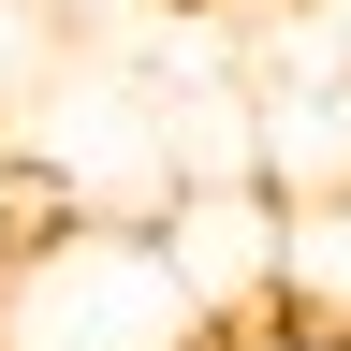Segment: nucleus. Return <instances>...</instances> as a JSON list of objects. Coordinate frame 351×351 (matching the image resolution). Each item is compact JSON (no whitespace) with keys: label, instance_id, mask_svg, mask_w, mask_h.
Wrapping results in <instances>:
<instances>
[{"label":"nucleus","instance_id":"obj_1","mask_svg":"<svg viewBox=\"0 0 351 351\" xmlns=\"http://www.w3.org/2000/svg\"><path fill=\"white\" fill-rule=\"evenodd\" d=\"M0 351H205V293L161 219L44 205L0 249Z\"/></svg>","mask_w":351,"mask_h":351},{"label":"nucleus","instance_id":"obj_2","mask_svg":"<svg viewBox=\"0 0 351 351\" xmlns=\"http://www.w3.org/2000/svg\"><path fill=\"white\" fill-rule=\"evenodd\" d=\"M263 293H293V307H322V322H351V176L278 205V278H263Z\"/></svg>","mask_w":351,"mask_h":351},{"label":"nucleus","instance_id":"obj_3","mask_svg":"<svg viewBox=\"0 0 351 351\" xmlns=\"http://www.w3.org/2000/svg\"><path fill=\"white\" fill-rule=\"evenodd\" d=\"M205 351H351V322H322V307H293V293H249V307H219Z\"/></svg>","mask_w":351,"mask_h":351}]
</instances>
